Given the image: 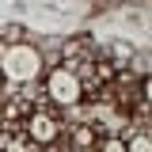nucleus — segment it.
I'll list each match as a JSON object with an SVG mask.
<instances>
[{
    "mask_svg": "<svg viewBox=\"0 0 152 152\" xmlns=\"http://www.w3.org/2000/svg\"><path fill=\"white\" fill-rule=\"evenodd\" d=\"M0 76L12 84V88H27L42 76V53L27 42H12V46H0Z\"/></svg>",
    "mask_w": 152,
    "mask_h": 152,
    "instance_id": "obj_1",
    "label": "nucleus"
},
{
    "mask_svg": "<svg viewBox=\"0 0 152 152\" xmlns=\"http://www.w3.org/2000/svg\"><path fill=\"white\" fill-rule=\"evenodd\" d=\"M46 103L57 107V110H72L84 103V84L76 69H65V65H53L46 72Z\"/></svg>",
    "mask_w": 152,
    "mask_h": 152,
    "instance_id": "obj_2",
    "label": "nucleus"
},
{
    "mask_svg": "<svg viewBox=\"0 0 152 152\" xmlns=\"http://www.w3.org/2000/svg\"><path fill=\"white\" fill-rule=\"evenodd\" d=\"M23 137H27L34 148L61 145V118H57V110H50L46 103H42L38 110H31L27 118H23Z\"/></svg>",
    "mask_w": 152,
    "mask_h": 152,
    "instance_id": "obj_3",
    "label": "nucleus"
},
{
    "mask_svg": "<svg viewBox=\"0 0 152 152\" xmlns=\"http://www.w3.org/2000/svg\"><path fill=\"white\" fill-rule=\"evenodd\" d=\"M126 141V152H152V141H148V129H122L118 133Z\"/></svg>",
    "mask_w": 152,
    "mask_h": 152,
    "instance_id": "obj_4",
    "label": "nucleus"
},
{
    "mask_svg": "<svg viewBox=\"0 0 152 152\" xmlns=\"http://www.w3.org/2000/svg\"><path fill=\"white\" fill-rule=\"evenodd\" d=\"M0 152H38V148H34L19 129H8L4 137H0Z\"/></svg>",
    "mask_w": 152,
    "mask_h": 152,
    "instance_id": "obj_5",
    "label": "nucleus"
},
{
    "mask_svg": "<svg viewBox=\"0 0 152 152\" xmlns=\"http://www.w3.org/2000/svg\"><path fill=\"white\" fill-rule=\"evenodd\" d=\"M91 152H126V141L118 137V133H103L99 141H95V148Z\"/></svg>",
    "mask_w": 152,
    "mask_h": 152,
    "instance_id": "obj_6",
    "label": "nucleus"
},
{
    "mask_svg": "<svg viewBox=\"0 0 152 152\" xmlns=\"http://www.w3.org/2000/svg\"><path fill=\"white\" fill-rule=\"evenodd\" d=\"M126 4H137V0H126Z\"/></svg>",
    "mask_w": 152,
    "mask_h": 152,
    "instance_id": "obj_7",
    "label": "nucleus"
}]
</instances>
